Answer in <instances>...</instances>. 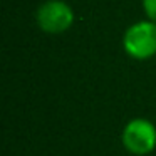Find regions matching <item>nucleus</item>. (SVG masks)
<instances>
[{
  "label": "nucleus",
  "mask_w": 156,
  "mask_h": 156,
  "mask_svg": "<svg viewBox=\"0 0 156 156\" xmlns=\"http://www.w3.org/2000/svg\"><path fill=\"white\" fill-rule=\"evenodd\" d=\"M35 22L45 34H62L74 24V12L64 0H45L35 12Z\"/></svg>",
  "instance_id": "f03ea898"
},
{
  "label": "nucleus",
  "mask_w": 156,
  "mask_h": 156,
  "mask_svg": "<svg viewBox=\"0 0 156 156\" xmlns=\"http://www.w3.org/2000/svg\"><path fill=\"white\" fill-rule=\"evenodd\" d=\"M122 47L136 61H146L156 55V22L148 19L129 25L122 35Z\"/></svg>",
  "instance_id": "f257e3e1"
},
{
  "label": "nucleus",
  "mask_w": 156,
  "mask_h": 156,
  "mask_svg": "<svg viewBox=\"0 0 156 156\" xmlns=\"http://www.w3.org/2000/svg\"><path fill=\"white\" fill-rule=\"evenodd\" d=\"M122 144L133 154H148L156 146V128L148 119H133L122 131Z\"/></svg>",
  "instance_id": "7ed1b4c3"
},
{
  "label": "nucleus",
  "mask_w": 156,
  "mask_h": 156,
  "mask_svg": "<svg viewBox=\"0 0 156 156\" xmlns=\"http://www.w3.org/2000/svg\"><path fill=\"white\" fill-rule=\"evenodd\" d=\"M143 10L149 20L156 22V0H143Z\"/></svg>",
  "instance_id": "20e7f679"
}]
</instances>
